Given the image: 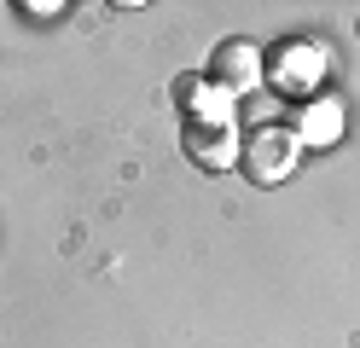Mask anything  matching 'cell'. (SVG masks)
Here are the masks:
<instances>
[{
    "label": "cell",
    "instance_id": "cell-3",
    "mask_svg": "<svg viewBox=\"0 0 360 348\" xmlns=\"http://www.w3.org/2000/svg\"><path fill=\"white\" fill-rule=\"evenodd\" d=\"M204 76L227 93V99L238 105V99H256V93L267 87V46H256V41H244V35H227L210 53V70Z\"/></svg>",
    "mask_w": 360,
    "mask_h": 348
},
{
    "label": "cell",
    "instance_id": "cell-2",
    "mask_svg": "<svg viewBox=\"0 0 360 348\" xmlns=\"http://www.w3.org/2000/svg\"><path fill=\"white\" fill-rule=\"evenodd\" d=\"M297 162H302V146H297V134H290L285 122H256L250 134H244V151H238V169L250 186H285L290 174H297Z\"/></svg>",
    "mask_w": 360,
    "mask_h": 348
},
{
    "label": "cell",
    "instance_id": "cell-5",
    "mask_svg": "<svg viewBox=\"0 0 360 348\" xmlns=\"http://www.w3.org/2000/svg\"><path fill=\"white\" fill-rule=\"evenodd\" d=\"M180 151H186L192 169L227 174V169H238L244 134H238V122H186V128H180Z\"/></svg>",
    "mask_w": 360,
    "mask_h": 348
},
{
    "label": "cell",
    "instance_id": "cell-7",
    "mask_svg": "<svg viewBox=\"0 0 360 348\" xmlns=\"http://www.w3.org/2000/svg\"><path fill=\"white\" fill-rule=\"evenodd\" d=\"M18 12H24V18H58L64 0H18Z\"/></svg>",
    "mask_w": 360,
    "mask_h": 348
},
{
    "label": "cell",
    "instance_id": "cell-4",
    "mask_svg": "<svg viewBox=\"0 0 360 348\" xmlns=\"http://www.w3.org/2000/svg\"><path fill=\"white\" fill-rule=\"evenodd\" d=\"M285 128L297 134V146H302V151H331V146H343V134H349V105H343V99H337V93L326 87L320 99L290 105Z\"/></svg>",
    "mask_w": 360,
    "mask_h": 348
},
{
    "label": "cell",
    "instance_id": "cell-1",
    "mask_svg": "<svg viewBox=\"0 0 360 348\" xmlns=\"http://www.w3.org/2000/svg\"><path fill=\"white\" fill-rule=\"evenodd\" d=\"M331 41L320 35H285L267 46V93L285 105H308V99H320L326 82H331Z\"/></svg>",
    "mask_w": 360,
    "mask_h": 348
},
{
    "label": "cell",
    "instance_id": "cell-8",
    "mask_svg": "<svg viewBox=\"0 0 360 348\" xmlns=\"http://www.w3.org/2000/svg\"><path fill=\"white\" fill-rule=\"evenodd\" d=\"M354 35H360V18H354Z\"/></svg>",
    "mask_w": 360,
    "mask_h": 348
},
{
    "label": "cell",
    "instance_id": "cell-6",
    "mask_svg": "<svg viewBox=\"0 0 360 348\" xmlns=\"http://www.w3.org/2000/svg\"><path fill=\"white\" fill-rule=\"evenodd\" d=\"M169 93H174V105H180V116H186V122H233V110H238L227 93L204 76V70H180Z\"/></svg>",
    "mask_w": 360,
    "mask_h": 348
}]
</instances>
